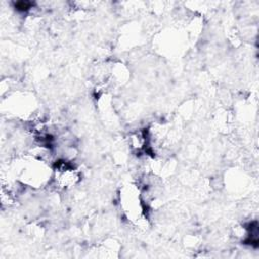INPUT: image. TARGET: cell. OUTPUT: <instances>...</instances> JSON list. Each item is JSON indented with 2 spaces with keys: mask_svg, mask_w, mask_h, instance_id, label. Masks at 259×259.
I'll return each mask as SVG.
<instances>
[{
  "mask_svg": "<svg viewBox=\"0 0 259 259\" xmlns=\"http://www.w3.org/2000/svg\"><path fill=\"white\" fill-rule=\"evenodd\" d=\"M55 180L59 187L69 188L74 186L80 179L76 169L66 161H59L56 164Z\"/></svg>",
  "mask_w": 259,
  "mask_h": 259,
  "instance_id": "obj_1",
  "label": "cell"
}]
</instances>
